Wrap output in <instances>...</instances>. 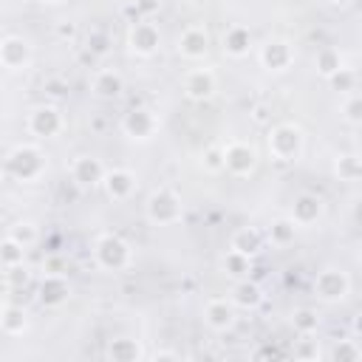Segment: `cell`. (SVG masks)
Here are the masks:
<instances>
[{"label":"cell","mask_w":362,"mask_h":362,"mask_svg":"<svg viewBox=\"0 0 362 362\" xmlns=\"http://www.w3.org/2000/svg\"><path fill=\"white\" fill-rule=\"evenodd\" d=\"M269 150L277 161H294L303 150V133L294 124H277L269 133Z\"/></svg>","instance_id":"6da1fadb"},{"label":"cell","mask_w":362,"mask_h":362,"mask_svg":"<svg viewBox=\"0 0 362 362\" xmlns=\"http://www.w3.org/2000/svg\"><path fill=\"white\" fill-rule=\"evenodd\" d=\"M184 209H181V198L173 189H156L147 198V218L153 223H175L181 221Z\"/></svg>","instance_id":"7a4b0ae2"},{"label":"cell","mask_w":362,"mask_h":362,"mask_svg":"<svg viewBox=\"0 0 362 362\" xmlns=\"http://www.w3.org/2000/svg\"><path fill=\"white\" fill-rule=\"evenodd\" d=\"M93 255L102 269H122L130 260V246L119 235H102L93 246Z\"/></svg>","instance_id":"3957f363"},{"label":"cell","mask_w":362,"mask_h":362,"mask_svg":"<svg viewBox=\"0 0 362 362\" xmlns=\"http://www.w3.org/2000/svg\"><path fill=\"white\" fill-rule=\"evenodd\" d=\"M348 288H351V280H348V274L339 272V269H322V272L317 274V280H314V291H317V297L325 300V303L342 300V297L348 294Z\"/></svg>","instance_id":"277c9868"},{"label":"cell","mask_w":362,"mask_h":362,"mask_svg":"<svg viewBox=\"0 0 362 362\" xmlns=\"http://www.w3.org/2000/svg\"><path fill=\"white\" fill-rule=\"evenodd\" d=\"M40 170H42V156H40V150L31 147V144H23V147H17V150L8 156V173L17 175V178H23V181L40 175Z\"/></svg>","instance_id":"5b68a950"},{"label":"cell","mask_w":362,"mask_h":362,"mask_svg":"<svg viewBox=\"0 0 362 362\" xmlns=\"http://www.w3.org/2000/svg\"><path fill=\"white\" fill-rule=\"evenodd\" d=\"M255 161H257V156H255V150H252L249 144L232 141L229 147H223V167H226L229 173H235V175L252 173V170H255Z\"/></svg>","instance_id":"8992f818"},{"label":"cell","mask_w":362,"mask_h":362,"mask_svg":"<svg viewBox=\"0 0 362 362\" xmlns=\"http://www.w3.org/2000/svg\"><path fill=\"white\" fill-rule=\"evenodd\" d=\"M28 127H31L34 136H45V139H48V136H57V133H59V127H62V116H59L57 107L42 105V107H37V110L31 113Z\"/></svg>","instance_id":"52a82bcc"},{"label":"cell","mask_w":362,"mask_h":362,"mask_svg":"<svg viewBox=\"0 0 362 362\" xmlns=\"http://www.w3.org/2000/svg\"><path fill=\"white\" fill-rule=\"evenodd\" d=\"M71 178L79 184V187H93V184H102L105 178V167L99 158H90V156H79L71 167Z\"/></svg>","instance_id":"ba28073f"},{"label":"cell","mask_w":362,"mask_h":362,"mask_svg":"<svg viewBox=\"0 0 362 362\" xmlns=\"http://www.w3.org/2000/svg\"><path fill=\"white\" fill-rule=\"evenodd\" d=\"M28 57H31V48H28V42L23 37H6L0 42V65L17 71V68H23L28 62Z\"/></svg>","instance_id":"9c48e42d"},{"label":"cell","mask_w":362,"mask_h":362,"mask_svg":"<svg viewBox=\"0 0 362 362\" xmlns=\"http://www.w3.org/2000/svg\"><path fill=\"white\" fill-rule=\"evenodd\" d=\"M130 48L136 54H144V57L153 54L158 48V28L153 23H147V20L133 23V28H130Z\"/></svg>","instance_id":"30bf717a"},{"label":"cell","mask_w":362,"mask_h":362,"mask_svg":"<svg viewBox=\"0 0 362 362\" xmlns=\"http://www.w3.org/2000/svg\"><path fill=\"white\" fill-rule=\"evenodd\" d=\"M122 130H124L127 136H133V139H147V136L156 130V119H153L150 110H144V107H133L130 113H124V119H122Z\"/></svg>","instance_id":"8fae6325"},{"label":"cell","mask_w":362,"mask_h":362,"mask_svg":"<svg viewBox=\"0 0 362 362\" xmlns=\"http://www.w3.org/2000/svg\"><path fill=\"white\" fill-rule=\"evenodd\" d=\"M184 90H187L189 99H209L215 93V76H212V71H206V68L189 71L187 79H184Z\"/></svg>","instance_id":"7c38bea8"},{"label":"cell","mask_w":362,"mask_h":362,"mask_svg":"<svg viewBox=\"0 0 362 362\" xmlns=\"http://www.w3.org/2000/svg\"><path fill=\"white\" fill-rule=\"evenodd\" d=\"M320 215H322V201H320L317 195L303 192V195H297V198H294L291 221H294L297 226H308V223H314Z\"/></svg>","instance_id":"4fadbf2b"},{"label":"cell","mask_w":362,"mask_h":362,"mask_svg":"<svg viewBox=\"0 0 362 362\" xmlns=\"http://www.w3.org/2000/svg\"><path fill=\"white\" fill-rule=\"evenodd\" d=\"M102 184H105V189L113 201H124V198H130V192L136 187V178L127 170H110V173H105Z\"/></svg>","instance_id":"5bb4252c"},{"label":"cell","mask_w":362,"mask_h":362,"mask_svg":"<svg viewBox=\"0 0 362 362\" xmlns=\"http://www.w3.org/2000/svg\"><path fill=\"white\" fill-rule=\"evenodd\" d=\"M260 62H263V68L283 71V68L291 62V48H288V42H283V40H269V42L260 48Z\"/></svg>","instance_id":"9a60e30c"},{"label":"cell","mask_w":362,"mask_h":362,"mask_svg":"<svg viewBox=\"0 0 362 362\" xmlns=\"http://www.w3.org/2000/svg\"><path fill=\"white\" fill-rule=\"evenodd\" d=\"M206 31L201 28V25H189L181 37H178V51L184 54V57H189V59H198V57H204L206 54Z\"/></svg>","instance_id":"2e32d148"},{"label":"cell","mask_w":362,"mask_h":362,"mask_svg":"<svg viewBox=\"0 0 362 362\" xmlns=\"http://www.w3.org/2000/svg\"><path fill=\"white\" fill-rule=\"evenodd\" d=\"M204 320L209 328L215 331H226L232 322H235V314H232V305L226 300H209L206 308H204Z\"/></svg>","instance_id":"e0dca14e"},{"label":"cell","mask_w":362,"mask_h":362,"mask_svg":"<svg viewBox=\"0 0 362 362\" xmlns=\"http://www.w3.org/2000/svg\"><path fill=\"white\" fill-rule=\"evenodd\" d=\"M229 249H235V252H240V255L252 257V255H257V252L263 249V238H260V232H257V229L243 226V229H238V232L232 235V246H229Z\"/></svg>","instance_id":"ac0fdd59"},{"label":"cell","mask_w":362,"mask_h":362,"mask_svg":"<svg viewBox=\"0 0 362 362\" xmlns=\"http://www.w3.org/2000/svg\"><path fill=\"white\" fill-rule=\"evenodd\" d=\"M68 297V283L59 277V274H48L45 280H42V286H40V300L45 303V305H57V303H62Z\"/></svg>","instance_id":"d6986e66"},{"label":"cell","mask_w":362,"mask_h":362,"mask_svg":"<svg viewBox=\"0 0 362 362\" xmlns=\"http://www.w3.org/2000/svg\"><path fill=\"white\" fill-rule=\"evenodd\" d=\"M232 303L240 305V308H257V305L263 303V291H260L257 283H252V280H240V283L235 286Z\"/></svg>","instance_id":"ffe728a7"},{"label":"cell","mask_w":362,"mask_h":362,"mask_svg":"<svg viewBox=\"0 0 362 362\" xmlns=\"http://www.w3.org/2000/svg\"><path fill=\"white\" fill-rule=\"evenodd\" d=\"M252 45V37H249V28L243 25H232L226 34H223V48L232 54V57H243Z\"/></svg>","instance_id":"44dd1931"},{"label":"cell","mask_w":362,"mask_h":362,"mask_svg":"<svg viewBox=\"0 0 362 362\" xmlns=\"http://www.w3.org/2000/svg\"><path fill=\"white\" fill-rule=\"evenodd\" d=\"M93 90L102 99H113V96L122 93V76L113 74V71H99L96 79H93Z\"/></svg>","instance_id":"7402d4cb"},{"label":"cell","mask_w":362,"mask_h":362,"mask_svg":"<svg viewBox=\"0 0 362 362\" xmlns=\"http://www.w3.org/2000/svg\"><path fill=\"white\" fill-rule=\"evenodd\" d=\"M25 311L17 308V305H3L0 308V328L6 334H23L25 331Z\"/></svg>","instance_id":"603a6c76"},{"label":"cell","mask_w":362,"mask_h":362,"mask_svg":"<svg viewBox=\"0 0 362 362\" xmlns=\"http://www.w3.org/2000/svg\"><path fill=\"white\" fill-rule=\"evenodd\" d=\"M294 232H297V223L291 218H280V221L272 223L269 240H272V246H288L294 240Z\"/></svg>","instance_id":"cb8c5ba5"},{"label":"cell","mask_w":362,"mask_h":362,"mask_svg":"<svg viewBox=\"0 0 362 362\" xmlns=\"http://www.w3.org/2000/svg\"><path fill=\"white\" fill-rule=\"evenodd\" d=\"M107 356L113 362H136L139 359V345L133 339H113L107 348Z\"/></svg>","instance_id":"d4e9b609"},{"label":"cell","mask_w":362,"mask_h":362,"mask_svg":"<svg viewBox=\"0 0 362 362\" xmlns=\"http://www.w3.org/2000/svg\"><path fill=\"white\" fill-rule=\"evenodd\" d=\"M23 252H25V246L23 243H17L14 238H6L3 243H0V263L8 269V266H20L23 263Z\"/></svg>","instance_id":"484cf974"},{"label":"cell","mask_w":362,"mask_h":362,"mask_svg":"<svg viewBox=\"0 0 362 362\" xmlns=\"http://www.w3.org/2000/svg\"><path fill=\"white\" fill-rule=\"evenodd\" d=\"M342 68V59H339V51H334V48H322L320 54H317V71L328 79L331 74H337Z\"/></svg>","instance_id":"4316f807"},{"label":"cell","mask_w":362,"mask_h":362,"mask_svg":"<svg viewBox=\"0 0 362 362\" xmlns=\"http://www.w3.org/2000/svg\"><path fill=\"white\" fill-rule=\"evenodd\" d=\"M223 272L232 274V277H243L249 272V257L240 255V252H235V249H229L223 255Z\"/></svg>","instance_id":"83f0119b"},{"label":"cell","mask_w":362,"mask_h":362,"mask_svg":"<svg viewBox=\"0 0 362 362\" xmlns=\"http://www.w3.org/2000/svg\"><path fill=\"white\" fill-rule=\"evenodd\" d=\"M334 170H337V175H339L342 181H356V178H359V158H356L354 153L339 156Z\"/></svg>","instance_id":"f1b7e54d"},{"label":"cell","mask_w":362,"mask_h":362,"mask_svg":"<svg viewBox=\"0 0 362 362\" xmlns=\"http://www.w3.org/2000/svg\"><path fill=\"white\" fill-rule=\"evenodd\" d=\"M317 325H320V320H317V314H314L311 308H300V311L294 314V331H297V334L308 337V334L317 331Z\"/></svg>","instance_id":"f546056e"},{"label":"cell","mask_w":362,"mask_h":362,"mask_svg":"<svg viewBox=\"0 0 362 362\" xmlns=\"http://www.w3.org/2000/svg\"><path fill=\"white\" fill-rule=\"evenodd\" d=\"M359 356H362V351H359L356 339H339V345L331 351V359H337V362H356Z\"/></svg>","instance_id":"4dcf8cb0"},{"label":"cell","mask_w":362,"mask_h":362,"mask_svg":"<svg viewBox=\"0 0 362 362\" xmlns=\"http://www.w3.org/2000/svg\"><path fill=\"white\" fill-rule=\"evenodd\" d=\"M8 238H14L17 243L28 246V243H34V240H37V226H34V223H28V221H25V223H14Z\"/></svg>","instance_id":"1f68e13d"},{"label":"cell","mask_w":362,"mask_h":362,"mask_svg":"<svg viewBox=\"0 0 362 362\" xmlns=\"http://www.w3.org/2000/svg\"><path fill=\"white\" fill-rule=\"evenodd\" d=\"M328 79H331V82H334V88H339V90H354V82H356L354 71H348V68H339V71H337V74H331Z\"/></svg>","instance_id":"d6a6232c"},{"label":"cell","mask_w":362,"mask_h":362,"mask_svg":"<svg viewBox=\"0 0 362 362\" xmlns=\"http://www.w3.org/2000/svg\"><path fill=\"white\" fill-rule=\"evenodd\" d=\"M345 119L351 122V124H359V119H362V99L356 96V93H351V99L345 102Z\"/></svg>","instance_id":"836d02e7"},{"label":"cell","mask_w":362,"mask_h":362,"mask_svg":"<svg viewBox=\"0 0 362 362\" xmlns=\"http://www.w3.org/2000/svg\"><path fill=\"white\" fill-rule=\"evenodd\" d=\"M88 48H90L93 54H105V51H107V37H105L102 31H93V34L88 37Z\"/></svg>","instance_id":"e575fe53"},{"label":"cell","mask_w":362,"mask_h":362,"mask_svg":"<svg viewBox=\"0 0 362 362\" xmlns=\"http://www.w3.org/2000/svg\"><path fill=\"white\" fill-rule=\"evenodd\" d=\"M133 8L139 17H150L153 11H158V0H133Z\"/></svg>","instance_id":"d590c367"},{"label":"cell","mask_w":362,"mask_h":362,"mask_svg":"<svg viewBox=\"0 0 362 362\" xmlns=\"http://www.w3.org/2000/svg\"><path fill=\"white\" fill-rule=\"evenodd\" d=\"M206 167L209 170H221L223 167V150H218V147H212V150H206Z\"/></svg>","instance_id":"8d00e7d4"},{"label":"cell","mask_w":362,"mask_h":362,"mask_svg":"<svg viewBox=\"0 0 362 362\" xmlns=\"http://www.w3.org/2000/svg\"><path fill=\"white\" fill-rule=\"evenodd\" d=\"M25 280H28V274H25L23 263H20V266H8V283H11V286H23Z\"/></svg>","instance_id":"74e56055"},{"label":"cell","mask_w":362,"mask_h":362,"mask_svg":"<svg viewBox=\"0 0 362 362\" xmlns=\"http://www.w3.org/2000/svg\"><path fill=\"white\" fill-rule=\"evenodd\" d=\"M156 359H178V354H173V351H158Z\"/></svg>","instance_id":"f35d334b"},{"label":"cell","mask_w":362,"mask_h":362,"mask_svg":"<svg viewBox=\"0 0 362 362\" xmlns=\"http://www.w3.org/2000/svg\"><path fill=\"white\" fill-rule=\"evenodd\" d=\"M59 34H62V37H71V34H74V25H62Z\"/></svg>","instance_id":"ab89813d"},{"label":"cell","mask_w":362,"mask_h":362,"mask_svg":"<svg viewBox=\"0 0 362 362\" xmlns=\"http://www.w3.org/2000/svg\"><path fill=\"white\" fill-rule=\"evenodd\" d=\"M0 303H3V286H0Z\"/></svg>","instance_id":"60d3db41"},{"label":"cell","mask_w":362,"mask_h":362,"mask_svg":"<svg viewBox=\"0 0 362 362\" xmlns=\"http://www.w3.org/2000/svg\"><path fill=\"white\" fill-rule=\"evenodd\" d=\"M42 3H59V0H42Z\"/></svg>","instance_id":"b9f144b4"},{"label":"cell","mask_w":362,"mask_h":362,"mask_svg":"<svg viewBox=\"0 0 362 362\" xmlns=\"http://www.w3.org/2000/svg\"><path fill=\"white\" fill-rule=\"evenodd\" d=\"M0 187H3V178H0Z\"/></svg>","instance_id":"7bdbcfd3"}]
</instances>
